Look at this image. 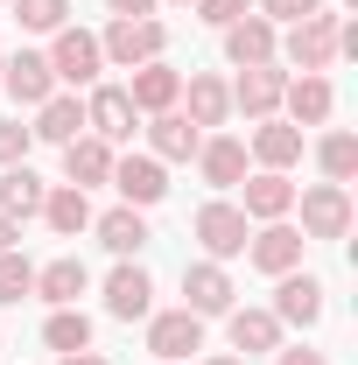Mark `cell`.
Here are the masks:
<instances>
[{
    "instance_id": "cell-1",
    "label": "cell",
    "mask_w": 358,
    "mask_h": 365,
    "mask_svg": "<svg viewBox=\"0 0 358 365\" xmlns=\"http://www.w3.org/2000/svg\"><path fill=\"white\" fill-rule=\"evenodd\" d=\"M337 29H344V14H323L316 7L310 21H288V43H274L295 71H330L337 63Z\"/></svg>"
},
{
    "instance_id": "cell-2",
    "label": "cell",
    "mask_w": 358,
    "mask_h": 365,
    "mask_svg": "<svg viewBox=\"0 0 358 365\" xmlns=\"http://www.w3.org/2000/svg\"><path fill=\"white\" fill-rule=\"evenodd\" d=\"M98 49H106V63L140 71V63H155V56L169 49V29H162V21H120V14H113V29L98 36Z\"/></svg>"
},
{
    "instance_id": "cell-3",
    "label": "cell",
    "mask_w": 358,
    "mask_h": 365,
    "mask_svg": "<svg viewBox=\"0 0 358 365\" xmlns=\"http://www.w3.org/2000/svg\"><path fill=\"white\" fill-rule=\"evenodd\" d=\"M98 71H106V49L91 29H56V43H49V78H63V85H98Z\"/></svg>"
},
{
    "instance_id": "cell-4",
    "label": "cell",
    "mask_w": 358,
    "mask_h": 365,
    "mask_svg": "<svg viewBox=\"0 0 358 365\" xmlns=\"http://www.w3.org/2000/svg\"><path fill=\"white\" fill-rule=\"evenodd\" d=\"M190 232L204 239V253H211V260H232V253H246V239H253V218H246L239 204H204Z\"/></svg>"
},
{
    "instance_id": "cell-5",
    "label": "cell",
    "mask_w": 358,
    "mask_h": 365,
    "mask_svg": "<svg viewBox=\"0 0 358 365\" xmlns=\"http://www.w3.org/2000/svg\"><path fill=\"white\" fill-rule=\"evenodd\" d=\"M140 127V113H134V98H127V85H91L85 98V134L98 140H134Z\"/></svg>"
},
{
    "instance_id": "cell-6",
    "label": "cell",
    "mask_w": 358,
    "mask_h": 365,
    "mask_svg": "<svg viewBox=\"0 0 358 365\" xmlns=\"http://www.w3.org/2000/svg\"><path fill=\"white\" fill-rule=\"evenodd\" d=\"M344 232H352V197H344V182L302 190V239H344Z\"/></svg>"
},
{
    "instance_id": "cell-7",
    "label": "cell",
    "mask_w": 358,
    "mask_h": 365,
    "mask_svg": "<svg viewBox=\"0 0 358 365\" xmlns=\"http://www.w3.org/2000/svg\"><path fill=\"white\" fill-rule=\"evenodd\" d=\"M113 190H120L134 211H148V204L169 197V169H162L155 155H113Z\"/></svg>"
},
{
    "instance_id": "cell-8",
    "label": "cell",
    "mask_w": 358,
    "mask_h": 365,
    "mask_svg": "<svg viewBox=\"0 0 358 365\" xmlns=\"http://www.w3.org/2000/svg\"><path fill=\"white\" fill-rule=\"evenodd\" d=\"M302 246H310L302 232L274 218V225H260L253 239H246V260H253L260 274H274V281H281V274H295V267H302Z\"/></svg>"
},
{
    "instance_id": "cell-9",
    "label": "cell",
    "mask_w": 358,
    "mask_h": 365,
    "mask_svg": "<svg viewBox=\"0 0 358 365\" xmlns=\"http://www.w3.org/2000/svg\"><path fill=\"white\" fill-rule=\"evenodd\" d=\"M148 351L155 359H190V351H204V317H190V309H162V317H148Z\"/></svg>"
},
{
    "instance_id": "cell-10",
    "label": "cell",
    "mask_w": 358,
    "mask_h": 365,
    "mask_svg": "<svg viewBox=\"0 0 358 365\" xmlns=\"http://www.w3.org/2000/svg\"><path fill=\"white\" fill-rule=\"evenodd\" d=\"M183 309L190 317H225L232 309V274L218 267V260H197V267H183Z\"/></svg>"
},
{
    "instance_id": "cell-11",
    "label": "cell",
    "mask_w": 358,
    "mask_h": 365,
    "mask_svg": "<svg viewBox=\"0 0 358 365\" xmlns=\"http://www.w3.org/2000/svg\"><path fill=\"white\" fill-rule=\"evenodd\" d=\"M281 106H288V127H323V120H330V106H337V91H330L323 71H302V78H288Z\"/></svg>"
},
{
    "instance_id": "cell-12",
    "label": "cell",
    "mask_w": 358,
    "mask_h": 365,
    "mask_svg": "<svg viewBox=\"0 0 358 365\" xmlns=\"http://www.w3.org/2000/svg\"><path fill=\"white\" fill-rule=\"evenodd\" d=\"M281 91H288V71H274V63H253V71H239V85H232V106H239L246 120H274Z\"/></svg>"
},
{
    "instance_id": "cell-13",
    "label": "cell",
    "mask_w": 358,
    "mask_h": 365,
    "mask_svg": "<svg viewBox=\"0 0 358 365\" xmlns=\"http://www.w3.org/2000/svg\"><path fill=\"white\" fill-rule=\"evenodd\" d=\"M316 317H323V281H316V274H281V288H274V323L310 330Z\"/></svg>"
},
{
    "instance_id": "cell-14",
    "label": "cell",
    "mask_w": 358,
    "mask_h": 365,
    "mask_svg": "<svg viewBox=\"0 0 358 365\" xmlns=\"http://www.w3.org/2000/svg\"><path fill=\"white\" fill-rule=\"evenodd\" d=\"M63 176H71V190L113 182V140H98V134H78V140H63Z\"/></svg>"
},
{
    "instance_id": "cell-15",
    "label": "cell",
    "mask_w": 358,
    "mask_h": 365,
    "mask_svg": "<svg viewBox=\"0 0 358 365\" xmlns=\"http://www.w3.org/2000/svg\"><path fill=\"white\" fill-rule=\"evenodd\" d=\"M127 98H134V113H176V98H183V71H169V63L155 56V63H140V71H134Z\"/></svg>"
},
{
    "instance_id": "cell-16",
    "label": "cell",
    "mask_w": 358,
    "mask_h": 365,
    "mask_svg": "<svg viewBox=\"0 0 358 365\" xmlns=\"http://www.w3.org/2000/svg\"><path fill=\"white\" fill-rule=\"evenodd\" d=\"M0 85L14 91V106H43V98H56V78H49V56H36V49H21V56H7V71H0Z\"/></svg>"
},
{
    "instance_id": "cell-17",
    "label": "cell",
    "mask_w": 358,
    "mask_h": 365,
    "mask_svg": "<svg viewBox=\"0 0 358 365\" xmlns=\"http://www.w3.org/2000/svg\"><path fill=\"white\" fill-rule=\"evenodd\" d=\"M239 190H246V204H239V211H246V218H260V225H274V218H288V211H295V182L281 176V169H260V176L239 182Z\"/></svg>"
},
{
    "instance_id": "cell-18",
    "label": "cell",
    "mask_w": 358,
    "mask_h": 365,
    "mask_svg": "<svg viewBox=\"0 0 358 365\" xmlns=\"http://www.w3.org/2000/svg\"><path fill=\"white\" fill-rule=\"evenodd\" d=\"M183 98H190V113H183V120H190L197 134L232 120V85H225V78H211V71H197V78L183 85Z\"/></svg>"
},
{
    "instance_id": "cell-19",
    "label": "cell",
    "mask_w": 358,
    "mask_h": 365,
    "mask_svg": "<svg viewBox=\"0 0 358 365\" xmlns=\"http://www.w3.org/2000/svg\"><path fill=\"white\" fill-rule=\"evenodd\" d=\"M225 56H232L239 71H253V63H274V21H260V14H239V21L225 29Z\"/></svg>"
},
{
    "instance_id": "cell-20",
    "label": "cell",
    "mask_w": 358,
    "mask_h": 365,
    "mask_svg": "<svg viewBox=\"0 0 358 365\" xmlns=\"http://www.w3.org/2000/svg\"><path fill=\"white\" fill-rule=\"evenodd\" d=\"M197 169H204L211 190H239V176H246V140H232V134L204 140V148H197Z\"/></svg>"
},
{
    "instance_id": "cell-21",
    "label": "cell",
    "mask_w": 358,
    "mask_h": 365,
    "mask_svg": "<svg viewBox=\"0 0 358 365\" xmlns=\"http://www.w3.org/2000/svg\"><path fill=\"white\" fill-rule=\"evenodd\" d=\"M85 260H71V253H63V260H49V267H36V295H43V302H56V309H78V295H85Z\"/></svg>"
},
{
    "instance_id": "cell-22",
    "label": "cell",
    "mask_w": 358,
    "mask_h": 365,
    "mask_svg": "<svg viewBox=\"0 0 358 365\" xmlns=\"http://www.w3.org/2000/svg\"><path fill=\"white\" fill-rule=\"evenodd\" d=\"M148 302H155V281L140 267H113V281H106V309L120 323H134V317H148Z\"/></svg>"
},
{
    "instance_id": "cell-23",
    "label": "cell",
    "mask_w": 358,
    "mask_h": 365,
    "mask_svg": "<svg viewBox=\"0 0 358 365\" xmlns=\"http://www.w3.org/2000/svg\"><path fill=\"white\" fill-rule=\"evenodd\" d=\"M253 155H260V169H295L302 162V127H288V120H260V134H253Z\"/></svg>"
},
{
    "instance_id": "cell-24",
    "label": "cell",
    "mask_w": 358,
    "mask_h": 365,
    "mask_svg": "<svg viewBox=\"0 0 358 365\" xmlns=\"http://www.w3.org/2000/svg\"><path fill=\"white\" fill-rule=\"evenodd\" d=\"M148 148H155V162H190V155L204 148V134H197L183 113H155V127H148Z\"/></svg>"
},
{
    "instance_id": "cell-25",
    "label": "cell",
    "mask_w": 358,
    "mask_h": 365,
    "mask_svg": "<svg viewBox=\"0 0 358 365\" xmlns=\"http://www.w3.org/2000/svg\"><path fill=\"white\" fill-rule=\"evenodd\" d=\"M43 176H36V169H29V162H14V169H7V176H0V218H36V211H43Z\"/></svg>"
},
{
    "instance_id": "cell-26",
    "label": "cell",
    "mask_w": 358,
    "mask_h": 365,
    "mask_svg": "<svg viewBox=\"0 0 358 365\" xmlns=\"http://www.w3.org/2000/svg\"><path fill=\"white\" fill-rule=\"evenodd\" d=\"M232 317V351H281V323H274V309H225Z\"/></svg>"
},
{
    "instance_id": "cell-27",
    "label": "cell",
    "mask_w": 358,
    "mask_h": 365,
    "mask_svg": "<svg viewBox=\"0 0 358 365\" xmlns=\"http://www.w3.org/2000/svg\"><path fill=\"white\" fill-rule=\"evenodd\" d=\"M29 134H36V140H56V148H63V140H78V134H85V106H78V98H43Z\"/></svg>"
},
{
    "instance_id": "cell-28",
    "label": "cell",
    "mask_w": 358,
    "mask_h": 365,
    "mask_svg": "<svg viewBox=\"0 0 358 365\" xmlns=\"http://www.w3.org/2000/svg\"><path fill=\"white\" fill-rule=\"evenodd\" d=\"M98 246H106V253H120V260H127V253H140V246H148V218H140L134 204L106 211V218H98Z\"/></svg>"
},
{
    "instance_id": "cell-29",
    "label": "cell",
    "mask_w": 358,
    "mask_h": 365,
    "mask_svg": "<svg viewBox=\"0 0 358 365\" xmlns=\"http://www.w3.org/2000/svg\"><path fill=\"white\" fill-rule=\"evenodd\" d=\"M43 218H49V232H63V239H78V232L91 225V197H85V190H71V182H63V190H49V197H43Z\"/></svg>"
},
{
    "instance_id": "cell-30",
    "label": "cell",
    "mask_w": 358,
    "mask_h": 365,
    "mask_svg": "<svg viewBox=\"0 0 358 365\" xmlns=\"http://www.w3.org/2000/svg\"><path fill=\"white\" fill-rule=\"evenodd\" d=\"M43 337H49L56 359H63V351H91V317L85 309H56V317L43 323Z\"/></svg>"
},
{
    "instance_id": "cell-31",
    "label": "cell",
    "mask_w": 358,
    "mask_h": 365,
    "mask_svg": "<svg viewBox=\"0 0 358 365\" xmlns=\"http://www.w3.org/2000/svg\"><path fill=\"white\" fill-rule=\"evenodd\" d=\"M14 21H21L29 36H56V29L71 21V0H14Z\"/></svg>"
},
{
    "instance_id": "cell-32",
    "label": "cell",
    "mask_w": 358,
    "mask_h": 365,
    "mask_svg": "<svg viewBox=\"0 0 358 365\" xmlns=\"http://www.w3.org/2000/svg\"><path fill=\"white\" fill-rule=\"evenodd\" d=\"M316 162H323V176H330V182H352V169H358V140H352V134H330L323 148H316Z\"/></svg>"
},
{
    "instance_id": "cell-33",
    "label": "cell",
    "mask_w": 358,
    "mask_h": 365,
    "mask_svg": "<svg viewBox=\"0 0 358 365\" xmlns=\"http://www.w3.org/2000/svg\"><path fill=\"white\" fill-rule=\"evenodd\" d=\"M21 295H36V267L21 253H0V302H21Z\"/></svg>"
},
{
    "instance_id": "cell-34",
    "label": "cell",
    "mask_w": 358,
    "mask_h": 365,
    "mask_svg": "<svg viewBox=\"0 0 358 365\" xmlns=\"http://www.w3.org/2000/svg\"><path fill=\"white\" fill-rule=\"evenodd\" d=\"M29 148H36V134H29L21 120H7V127H0V169H14V162H29Z\"/></svg>"
},
{
    "instance_id": "cell-35",
    "label": "cell",
    "mask_w": 358,
    "mask_h": 365,
    "mask_svg": "<svg viewBox=\"0 0 358 365\" xmlns=\"http://www.w3.org/2000/svg\"><path fill=\"white\" fill-rule=\"evenodd\" d=\"M246 7H253V0H197V14H204L211 29H232V21H239Z\"/></svg>"
},
{
    "instance_id": "cell-36",
    "label": "cell",
    "mask_w": 358,
    "mask_h": 365,
    "mask_svg": "<svg viewBox=\"0 0 358 365\" xmlns=\"http://www.w3.org/2000/svg\"><path fill=\"white\" fill-rule=\"evenodd\" d=\"M260 7H267L260 21H310V14L323 7V0H260Z\"/></svg>"
},
{
    "instance_id": "cell-37",
    "label": "cell",
    "mask_w": 358,
    "mask_h": 365,
    "mask_svg": "<svg viewBox=\"0 0 358 365\" xmlns=\"http://www.w3.org/2000/svg\"><path fill=\"white\" fill-rule=\"evenodd\" d=\"M120 21H155V0H106Z\"/></svg>"
},
{
    "instance_id": "cell-38",
    "label": "cell",
    "mask_w": 358,
    "mask_h": 365,
    "mask_svg": "<svg viewBox=\"0 0 358 365\" xmlns=\"http://www.w3.org/2000/svg\"><path fill=\"white\" fill-rule=\"evenodd\" d=\"M281 365H330L323 351H281Z\"/></svg>"
},
{
    "instance_id": "cell-39",
    "label": "cell",
    "mask_w": 358,
    "mask_h": 365,
    "mask_svg": "<svg viewBox=\"0 0 358 365\" xmlns=\"http://www.w3.org/2000/svg\"><path fill=\"white\" fill-rule=\"evenodd\" d=\"M14 239H21V225H14V218H0V253H14Z\"/></svg>"
},
{
    "instance_id": "cell-40",
    "label": "cell",
    "mask_w": 358,
    "mask_h": 365,
    "mask_svg": "<svg viewBox=\"0 0 358 365\" xmlns=\"http://www.w3.org/2000/svg\"><path fill=\"white\" fill-rule=\"evenodd\" d=\"M56 365H106V359H98V351H63Z\"/></svg>"
},
{
    "instance_id": "cell-41",
    "label": "cell",
    "mask_w": 358,
    "mask_h": 365,
    "mask_svg": "<svg viewBox=\"0 0 358 365\" xmlns=\"http://www.w3.org/2000/svg\"><path fill=\"white\" fill-rule=\"evenodd\" d=\"M204 365H246V359H204Z\"/></svg>"
},
{
    "instance_id": "cell-42",
    "label": "cell",
    "mask_w": 358,
    "mask_h": 365,
    "mask_svg": "<svg viewBox=\"0 0 358 365\" xmlns=\"http://www.w3.org/2000/svg\"><path fill=\"white\" fill-rule=\"evenodd\" d=\"M344 7H358V0H344Z\"/></svg>"
},
{
    "instance_id": "cell-43",
    "label": "cell",
    "mask_w": 358,
    "mask_h": 365,
    "mask_svg": "<svg viewBox=\"0 0 358 365\" xmlns=\"http://www.w3.org/2000/svg\"><path fill=\"white\" fill-rule=\"evenodd\" d=\"M155 365H169V359H155Z\"/></svg>"
},
{
    "instance_id": "cell-44",
    "label": "cell",
    "mask_w": 358,
    "mask_h": 365,
    "mask_svg": "<svg viewBox=\"0 0 358 365\" xmlns=\"http://www.w3.org/2000/svg\"><path fill=\"white\" fill-rule=\"evenodd\" d=\"M0 71H7V63H0Z\"/></svg>"
}]
</instances>
